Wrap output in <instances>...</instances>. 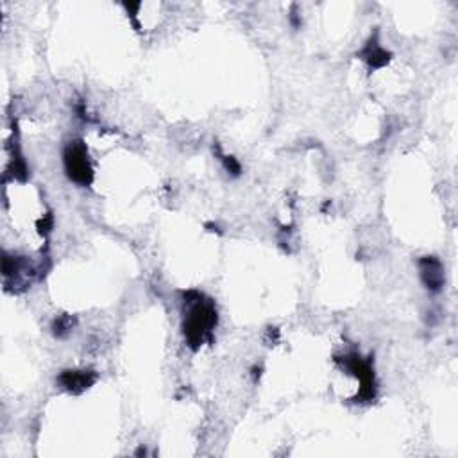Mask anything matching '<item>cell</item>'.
I'll list each match as a JSON object with an SVG mask.
<instances>
[{
    "label": "cell",
    "mask_w": 458,
    "mask_h": 458,
    "mask_svg": "<svg viewBox=\"0 0 458 458\" xmlns=\"http://www.w3.org/2000/svg\"><path fill=\"white\" fill-rule=\"evenodd\" d=\"M217 321V314L211 308V305H204L201 301H195L194 308L190 310L188 321L185 324V333L186 339L192 346H201L206 337H210L211 328L215 326Z\"/></svg>",
    "instance_id": "6da1fadb"
},
{
    "label": "cell",
    "mask_w": 458,
    "mask_h": 458,
    "mask_svg": "<svg viewBox=\"0 0 458 458\" xmlns=\"http://www.w3.org/2000/svg\"><path fill=\"white\" fill-rule=\"evenodd\" d=\"M66 170L70 174V178L77 183L86 185L91 178V169L88 165L86 153H84L83 145H70L65 154Z\"/></svg>",
    "instance_id": "7a4b0ae2"
},
{
    "label": "cell",
    "mask_w": 458,
    "mask_h": 458,
    "mask_svg": "<svg viewBox=\"0 0 458 458\" xmlns=\"http://www.w3.org/2000/svg\"><path fill=\"white\" fill-rule=\"evenodd\" d=\"M421 276L429 290H441L442 283H444V274H442L441 261L435 258H425L421 260Z\"/></svg>",
    "instance_id": "3957f363"
},
{
    "label": "cell",
    "mask_w": 458,
    "mask_h": 458,
    "mask_svg": "<svg viewBox=\"0 0 458 458\" xmlns=\"http://www.w3.org/2000/svg\"><path fill=\"white\" fill-rule=\"evenodd\" d=\"M96 380V376L91 374V372H65L61 376V381L66 388H70V390H77V388H88L91 383Z\"/></svg>",
    "instance_id": "277c9868"
},
{
    "label": "cell",
    "mask_w": 458,
    "mask_h": 458,
    "mask_svg": "<svg viewBox=\"0 0 458 458\" xmlns=\"http://www.w3.org/2000/svg\"><path fill=\"white\" fill-rule=\"evenodd\" d=\"M367 59L372 66H381L388 61V56L385 50L380 49V47H374V49L369 47V58Z\"/></svg>",
    "instance_id": "5b68a950"
}]
</instances>
